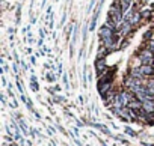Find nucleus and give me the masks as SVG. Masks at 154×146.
Listing matches in <instances>:
<instances>
[{
	"instance_id": "1",
	"label": "nucleus",
	"mask_w": 154,
	"mask_h": 146,
	"mask_svg": "<svg viewBox=\"0 0 154 146\" xmlns=\"http://www.w3.org/2000/svg\"><path fill=\"white\" fill-rule=\"evenodd\" d=\"M125 20H128L133 26H137V24L142 21L140 9H139V6H137V5H133V6L130 8V11H128V12H127V15H125Z\"/></svg>"
},
{
	"instance_id": "2",
	"label": "nucleus",
	"mask_w": 154,
	"mask_h": 146,
	"mask_svg": "<svg viewBox=\"0 0 154 146\" xmlns=\"http://www.w3.org/2000/svg\"><path fill=\"white\" fill-rule=\"evenodd\" d=\"M137 59L143 63V65H154V54L148 50V48H142L137 51Z\"/></svg>"
},
{
	"instance_id": "3",
	"label": "nucleus",
	"mask_w": 154,
	"mask_h": 146,
	"mask_svg": "<svg viewBox=\"0 0 154 146\" xmlns=\"http://www.w3.org/2000/svg\"><path fill=\"white\" fill-rule=\"evenodd\" d=\"M116 32L113 30V29H110L106 23L98 29V36H100V41H104V39H110V38H113V35H115Z\"/></svg>"
},
{
	"instance_id": "4",
	"label": "nucleus",
	"mask_w": 154,
	"mask_h": 146,
	"mask_svg": "<svg viewBox=\"0 0 154 146\" xmlns=\"http://www.w3.org/2000/svg\"><path fill=\"white\" fill-rule=\"evenodd\" d=\"M95 72H97V77H101L104 72L109 69V66H107V62H106V59H95Z\"/></svg>"
},
{
	"instance_id": "5",
	"label": "nucleus",
	"mask_w": 154,
	"mask_h": 146,
	"mask_svg": "<svg viewBox=\"0 0 154 146\" xmlns=\"http://www.w3.org/2000/svg\"><path fill=\"white\" fill-rule=\"evenodd\" d=\"M142 106H143V103L142 101H139L137 98H134V100H131L130 103H128V109H131V110H136V112H139V110H142Z\"/></svg>"
},
{
	"instance_id": "6",
	"label": "nucleus",
	"mask_w": 154,
	"mask_h": 146,
	"mask_svg": "<svg viewBox=\"0 0 154 146\" xmlns=\"http://www.w3.org/2000/svg\"><path fill=\"white\" fill-rule=\"evenodd\" d=\"M107 54H110V51H109L103 44H100V47H98V50H97V57H95V59H106Z\"/></svg>"
},
{
	"instance_id": "7",
	"label": "nucleus",
	"mask_w": 154,
	"mask_h": 146,
	"mask_svg": "<svg viewBox=\"0 0 154 146\" xmlns=\"http://www.w3.org/2000/svg\"><path fill=\"white\" fill-rule=\"evenodd\" d=\"M142 110L146 112V113H154V100H146V101H143Z\"/></svg>"
},
{
	"instance_id": "8",
	"label": "nucleus",
	"mask_w": 154,
	"mask_h": 146,
	"mask_svg": "<svg viewBox=\"0 0 154 146\" xmlns=\"http://www.w3.org/2000/svg\"><path fill=\"white\" fill-rule=\"evenodd\" d=\"M18 124H20V128H21V131H23L24 134H27V131H29V128H27V124H26L23 119H18Z\"/></svg>"
},
{
	"instance_id": "9",
	"label": "nucleus",
	"mask_w": 154,
	"mask_h": 146,
	"mask_svg": "<svg viewBox=\"0 0 154 146\" xmlns=\"http://www.w3.org/2000/svg\"><path fill=\"white\" fill-rule=\"evenodd\" d=\"M131 2H133V0H122L124 12H125V11H130V8H131Z\"/></svg>"
},
{
	"instance_id": "10",
	"label": "nucleus",
	"mask_w": 154,
	"mask_h": 146,
	"mask_svg": "<svg viewBox=\"0 0 154 146\" xmlns=\"http://www.w3.org/2000/svg\"><path fill=\"white\" fill-rule=\"evenodd\" d=\"M145 48H148L152 54H154V39H151V41H146V45H145Z\"/></svg>"
},
{
	"instance_id": "11",
	"label": "nucleus",
	"mask_w": 154,
	"mask_h": 146,
	"mask_svg": "<svg viewBox=\"0 0 154 146\" xmlns=\"http://www.w3.org/2000/svg\"><path fill=\"white\" fill-rule=\"evenodd\" d=\"M124 131H125V133H127L128 136H133V137L136 136V133H134V131H133V130H131L130 127H125V130H124Z\"/></svg>"
},
{
	"instance_id": "12",
	"label": "nucleus",
	"mask_w": 154,
	"mask_h": 146,
	"mask_svg": "<svg viewBox=\"0 0 154 146\" xmlns=\"http://www.w3.org/2000/svg\"><path fill=\"white\" fill-rule=\"evenodd\" d=\"M54 80H56V76H53V72H50L47 76V82H54Z\"/></svg>"
},
{
	"instance_id": "13",
	"label": "nucleus",
	"mask_w": 154,
	"mask_h": 146,
	"mask_svg": "<svg viewBox=\"0 0 154 146\" xmlns=\"http://www.w3.org/2000/svg\"><path fill=\"white\" fill-rule=\"evenodd\" d=\"M47 131H48V133H50V134H53V133H54V130H53V128H50V127H48V128H47Z\"/></svg>"
},
{
	"instance_id": "14",
	"label": "nucleus",
	"mask_w": 154,
	"mask_h": 146,
	"mask_svg": "<svg viewBox=\"0 0 154 146\" xmlns=\"http://www.w3.org/2000/svg\"><path fill=\"white\" fill-rule=\"evenodd\" d=\"M9 146H18V145H17V143H14V142H12V143H11V145H9Z\"/></svg>"
}]
</instances>
